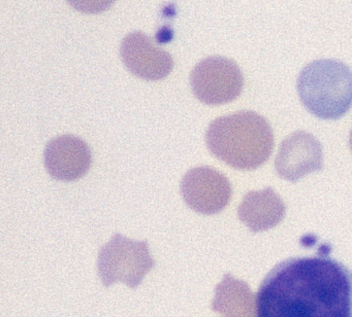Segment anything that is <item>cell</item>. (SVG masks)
<instances>
[{"label": "cell", "instance_id": "obj_2", "mask_svg": "<svg viewBox=\"0 0 352 317\" xmlns=\"http://www.w3.org/2000/svg\"><path fill=\"white\" fill-rule=\"evenodd\" d=\"M206 143L213 156L232 168L253 170L271 156L274 133L263 115L239 111L211 121Z\"/></svg>", "mask_w": 352, "mask_h": 317}, {"label": "cell", "instance_id": "obj_3", "mask_svg": "<svg viewBox=\"0 0 352 317\" xmlns=\"http://www.w3.org/2000/svg\"><path fill=\"white\" fill-rule=\"evenodd\" d=\"M298 96L315 117L338 119L352 106V70L343 62L316 60L307 64L298 78Z\"/></svg>", "mask_w": 352, "mask_h": 317}, {"label": "cell", "instance_id": "obj_7", "mask_svg": "<svg viewBox=\"0 0 352 317\" xmlns=\"http://www.w3.org/2000/svg\"><path fill=\"white\" fill-rule=\"evenodd\" d=\"M275 168L280 177L296 183L305 175L323 168L322 145L308 132H294L280 144Z\"/></svg>", "mask_w": 352, "mask_h": 317}, {"label": "cell", "instance_id": "obj_6", "mask_svg": "<svg viewBox=\"0 0 352 317\" xmlns=\"http://www.w3.org/2000/svg\"><path fill=\"white\" fill-rule=\"evenodd\" d=\"M181 193L187 205L203 214L221 211L232 195L230 180L210 166L190 169L181 181Z\"/></svg>", "mask_w": 352, "mask_h": 317}, {"label": "cell", "instance_id": "obj_9", "mask_svg": "<svg viewBox=\"0 0 352 317\" xmlns=\"http://www.w3.org/2000/svg\"><path fill=\"white\" fill-rule=\"evenodd\" d=\"M91 164L89 146L77 136L53 138L45 148V167L51 176L59 180L81 178L89 171Z\"/></svg>", "mask_w": 352, "mask_h": 317}, {"label": "cell", "instance_id": "obj_5", "mask_svg": "<svg viewBox=\"0 0 352 317\" xmlns=\"http://www.w3.org/2000/svg\"><path fill=\"white\" fill-rule=\"evenodd\" d=\"M193 94L209 105L226 104L238 98L244 86V76L234 60L213 56L201 60L190 75Z\"/></svg>", "mask_w": 352, "mask_h": 317}, {"label": "cell", "instance_id": "obj_11", "mask_svg": "<svg viewBox=\"0 0 352 317\" xmlns=\"http://www.w3.org/2000/svg\"><path fill=\"white\" fill-rule=\"evenodd\" d=\"M349 146H350V150H351V152H352V129H351V131H350Z\"/></svg>", "mask_w": 352, "mask_h": 317}, {"label": "cell", "instance_id": "obj_8", "mask_svg": "<svg viewBox=\"0 0 352 317\" xmlns=\"http://www.w3.org/2000/svg\"><path fill=\"white\" fill-rule=\"evenodd\" d=\"M120 54L129 71L144 80H162L170 73L174 66L172 56L141 31L124 37Z\"/></svg>", "mask_w": 352, "mask_h": 317}, {"label": "cell", "instance_id": "obj_1", "mask_svg": "<svg viewBox=\"0 0 352 317\" xmlns=\"http://www.w3.org/2000/svg\"><path fill=\"white\" fill-rule=\"evenodd\" d=\"M256 317H352V272L327 257L278 263L261 282Z\"/></svg>", "mask_w": 352, "mask_h": 317}, {"label": "cell", "instance_id": "obj_4", "mask_svg": "<svg viewBox=\"0 0 352 317\" xmlns=\"http://www.w3.org/2000/svg\"><path fill=\"white\" fill-rule=\"evenodd\" d=\"M153 267L147 241L115 234L98 253V273L104 286L122 282L129 287H138Z\"/></svg>", "mask_w": 352, "mask_h": 317}, {"label": "cell", "instance_id": "obj_10", "mask_svg": "<svg viewBox=\"0 0 352 317\" xmlns=\"http://www.w3.org/2000/svg\"><path fill=\"white\" fill-rule=\"evenodd\" d=\"M284 213V204L272 187L249 191L239 207V215L251 228L276 224Z\"/></svg>", "mask_w": 352, "mask_h": 317}]
</instances>
